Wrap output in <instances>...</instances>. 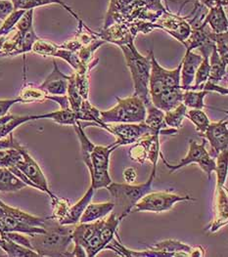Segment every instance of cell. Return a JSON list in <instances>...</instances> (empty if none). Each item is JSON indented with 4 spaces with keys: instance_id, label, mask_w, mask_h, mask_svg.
I'll return each mask as SVG.
<instances>
[{
    "instance_id": "1",
    "label": "cell",
    "mask_w": 228,
    "mask_h": 257,
    "mask_svg": "<svg viewBox=\"0 0 228 257\" xmlns=\"http://www.w3.org/2000/svg\"><path fill=\"white\" fill-rule=\"evenodd\" d=\"M164 0H110L103 29L114 24L130 27L134 37L139 33L147 35L148 25L169 11Z\"/></svg>"
},
{
    "instance_id": "2",
    "label": "cell",
    "mask_w": 228,
    "mask_h": 257,
    "mask_svg": "<svg viewBox=\"0 0 228 257\" xmlns=\"http://www.w3.org/2000/svg\"><path fill=\"white\" fill-rule=\"evenodd\" d=\"M44 233L28 235L32 245L39 256H71L69 246L73 243L74 225H62L47 217L44 220Z\"/></svg>"
},
{
    "instance_id": "3",
    "label": "cell",
    "mask_w": 228,
    "mask_h": 257,
    "mask_svg": "<svg viewBox=\"0 0 228 257\" xmlns=\"http://www.w3.org/2000/svg\"><path fill=\"white\" fill-rule=\"evenodd\" d=\"M127 66L133 77L134 95L138 96L147 106L151 103L149 94V78L151 73V56H143L138 52L134 41L121 45Z\"/></svg>"
},
{
    "instance_id": "4",
    "label": "cell",
    "mask_w": 228,
    "mask_h": 257,
    "mask_svg": "<svg viewBox=\"0 0 228 257\" xmlns=\"http://www.w3.org/2000/svg\"><path fill=\"white\" fill-rule=\"evenodd\" d=\"M157 166H153L152 172L148 180L143 184L112 183L106 187L111 197L114 199L115 213L122 221L133 210L135 204L146 194L152 191V184L156 176Z\"/></svg>"
},
{
    "instance_id": "5",
    "label": "cell",
    "mask_w": 228,
    "mask_h": 257,
    "mask_svg": "<svg viewBox=\"0 0 228 257\" xmlns=\"http://www.w3.org/2000/svg\"><path fill=\"white\" fill-rule=\"evenodd\" d=\"M118 104L114 108L100 110L104 123H137L143 122L146 116V106L136 95L127 98L116 97Z\"/></svg>"
},
{
    "instance_id": "6",
    "label": "cell",
    "mask_w": 228,
    "mask_h": 257,
    "mask_svg": "<svg viewBox=\"0 0 228 257\" xmlns=\"http://www.w3.org/2000/svg\"><path fill=\"white\" fill-rule=\"evenodd\" d=\"M118 148L116 143L106 147L94 145L88 156L81 159L90 173L91 187L94 190L106 188L113 182L109 174V162L111 154Z\"/></svg>"
},
{
    "instance_id": "7",
    "label": "cell",
    "mask_w": 228,
    "mask_h": 257,
    "mask_svg": "<svg viewBox=\"0 0 228 257\" xmlns=\"http://www.w3.org/2000/svg\"><path fill=\"white\" fill-rule=\"evenodd\" d=\"M151 56V73L149 78V94L150 97L156 96L166 89L181 88L180 83V70L181 63L176 69H164L155 58L153 50H150Z\"/></svg>"
},
{
    "instance_id": "8",
    "label": "cell",
    "mask_w": 228,
    "mask_h": 257,
    "mask_svg": "<svg viewBox=\"0 0 228 257\" xmlns=\"http://www.w3.org/2000/svg\"><path fill=\"white\" fill-rule=\"evenodd\" d=\"M183 201H196L190 196H180L169 192H150L146 194L133 207V212L150 211L161 213L169 211L175 203Z\"/></svg>"
},
{
    "instance_id": "9",
    "label": "cell",
    "mask_w": 228,
    "mask_h": 257,
    "mask_svg": "<svg viewBox=\"0 0 228 257\" xmlns=\"http://www.w3.org/2000/svg\"><path fill=\"white\" fill-rule=\"evenodd\" d=\"M157 29L168 33L180 43H183L187 39V37H189L192 27L189 17H183L179 14H173L169 10L161 17L157 19L153 24L148 25L147 34Z\"/></svg>"
},
{
    "instance_id": "10",
    "label": "cell",
    "mask_w": 228,
    "mask_h": 257,
    "mask_svg": "<svg viewBox=\"0 0 228 257\" xmlns=\"http://www.w3.org/2000/svg\"><path fill=\"white\" fill-rule=\"evenodd\" d=\"M206 143H207V140L205 138L203 139L202 144H198L196 141L190 140L189 141V150H188L186 157L183 158L181 160V162L176 166H172L171 164L167 163L163 154H161L160 157L162 158L163 162L165 163L167 167L170 168L171 173L177 169L184 167V166L196 163L205 171V173L208 175V179L210 180L211 173L215 169V161L209 156L208 151L206 150Z\"/></svg>"
},
{
    "instance_id": "11",
    "label": "cell",
    "mask_w": 228,
    "mask_h": 257,
    "mask_svg": "<svg viewBox=\"0 0 228 257\" xmlns=\"http://www.w3.org/2000/svg\"><path fill=\"white\" fill-rule=\"evenodd\" d=\"M109 133L117 138L116 144L121 146L131 145L148 135H160L159 132L148 126L144 121L137 123H109Z\"/></svg>"
},
{
    "instance_id": "12",
    "label": "cell",
    "mask_w": 228,
    "mask_h": 257,
    "mask_svg": "<svg viewBox=\"0 0 228 257\" xmlns=\"http://www.w3.org/2000/svg\"><path fill=\"white\" fill-rule=\"evenodd\" d=\"M17 150H19L20 153L22 154V160L19 161L15 166L21 172L24 173L25 176H27V178L30 181L36 184L40 191L46 193L51 199L54 198L55 195L49 190L47 179L44 173L42 172L40 166H38V163L32 158L29 152L21 144Z\"/></svg>"
},
{
    "instance_id": "13",
    "label": "cell",
    "mask_w": 228,
    "mask_h": 257,
    "mask_svg": "<svg viewBox=\"0 0 228 257\" xmlns=\"http://www.w3.org/2000/svg\"><path fill=\"white\" fill-rule=\"evenodd\" d=\"M200 136L209 142L211 147V156L216 157L220 152L227 150V119L209 122L208 128L203 134H200Z\"/></svg>"
},
{
    "instance_id": "14",
    "label": "cell",
    "mask_w": 228,
    "mask_h": 257,
    "mask_svg": "<svg viewBox=\"0 0 228 257\" xmlns=\"http://www.w3.org/2000/svg\"><path fill=\"white\" fill-rule=\"evenodd\" d=\"M228 222L227 191L224 187H215L214 199V218L208 230L211 233L218 231Z\"/></svg>"
},
{
    "instance_id": "15",
    "label": "cell",
    "mask_w": 228,
    "mask_h": 257,
    "mask_svg": "<svg viewBox=\"0 0 228 257\" xmlns=\"http://www.w3.org/2000/svg\"><path fill=\"white\" fill-rule=\"evenodd\" d=\"M54 69L46 79L39 85L47 95H66L70 75L63 74L58 68L56 61H53Z\"/></svg>"
},
{
    "instance_id": "16",
    "label": "cell",
    "mask_w": 228,
    "mask_h": 257,
    "mask_svg": "<svg viewBox=\"0 0 228 257\" xmlns=\"http://www.w3.org/2000/svg\"><path fill=\"white\" fill-rule=\"evenodd\" d=\"M97 35L105 42L113 43L119 47L131 41H134L136 37L132 34L129 26L123 24H114L106 29H101Z\"/></svg>"
},
{
    "instance_id": "17",
    "label": "cell",
    "mask_w": 228,
    "mask_h": 257,
    "mask_svg": "<svg viewBox=\"0 0 228 257\" xmlns=\"http://www.w3.org/2000/svg\"><path fill=\"white\" fill-rule=\"evenodd\" d=\"M203 60L201 54H197L193 51H186L185 55L181 61L180 70V83L181 88L185 90L194 82L196 72Z\"/></svg>"
},
{
    "instance_id": "18",
    "label": "cell",
    "mask_w": 228,
    "mask_h": 257,
    "mask_svg": "<svg viewBox=\"0 0 228 257\" xmlns=\"http://www.w3.org/2000/svg\"><path fill=\"white\" fill-rule=\"evenodd\" d=\"M183 91L182 88L166 89L156 96L150 97V100L155 107L166 112L182 103Z\"/></svg>"
},
{
    "instance_id": "19",
    "label": "cell",
    "mask_w": 228,
    "mask_h": 257,
    "mask_svg": "<svg viewBox=\"0 0 228 257\" xmlns=\"http://www.w3.org/2000/svg\"><path fill=\"white\" fill-rule=\"evenodd\" d=\"M104 219L105 217L93 222H87V223L78 222V224L77 223L75 224L72 232L73 242L76 245H80L84 248L87 241L101 229L104 223Z\"/></svg>"
},
{
    "instance_id": "20",
    "label": "cell",
    "mask_w": 228,
    "mask_h": 257,
    "mask_svg": "<svg viewBox=\"0 0 228 257\" xmlns=\"http://www.w3.org/2000/svg\"><path fill=\"white\" fill-rule=\"evenodd\" d=\"M144 122L160 133V135H175L177 133V129L168 128V125L165 122V111H163L157 107H155L152 103L146 106V116Z\"/></svg>"
},
{
    "instance_id": "21",
    "label": "cell",
    "mask_w": 228,
    "mask_h": 257,
    "mask_svg": "<svg viewBox=\"0 0 228 257\" xmlns=\"http://www.w3.org/2000/svg\"><path fill=\"white\" fill-rule=\"evenodd\" d=\"M207 24L214 34H221L228 32V20L223 6L216 5L209 8L208 13L202 20Z\"/></svg>"
},
{
    "instance_id": "22",
    "label": "cell",
    "mask_w": 228,
    "mask_h": 257,
    "mask_svg": "<svg viewBox=\"0 0 228 257\" xmlns=\"http://www.w3.org/2000/svg\"><path fill=\"white\" fill-rule=\"evenodd\" d=\"M105 249H111L115 251L120 256L129 257H173L171 253H167L164 251H158L153 249H147V250H133L129 249L125 245L122 244L120 239H118L113 238L112 240L106 245Z\"/></svg>"
},
{
    "instance_id": "23",
    "label": "cell",
    "mask_w": 228,
    "mask_h": 257,
    "mask_svg": "<svg viewBox=\"0 0 228 257\" xmlns=\"http://www.w3.org/2000/svg\"><path fill=\"white\" fill-rule=\"evenodd\" d=\"M94 191L95 190L90 186V188L87 190V192L84 194V196L78 202H76L74 205L70 206L66 216L63 218V220L60 222V224H62V225H75L76 223H78L84 209L92 201Z\"/></svg>"
},
{
    "instance_id": "24",
    "label": "cell",
    "mask_w": 228,
    "mask_h": 257,
    "mask_svg": "<svg viewBox=\"0 0 228 257\" xmlns=\"http://www.w3.org/2000/svg\"><path fill=\"white\" fill-rule=\"evenodd\" d=\"M150 249L171 253L173 257L191 256L194 247L176 239H166L149 246Z\"/></svg>"
},
{
    "instance_id": "25",
    "label": "cell",
    "mask_w": 228,
    "mask_h": 257,
    "mask_svg": "<svg viewBox=\"0 0 228 257\" xmlns=\"http://www.w3.org/2000/svg\"><path fill=\"white\" fill-rule=\"evenodd\" d=\"M0 217H12L17 220L29 224L35 227H42L44 225L45 218H41L38 216L31 215L25 211L20 210L19 208H15L7 205L6 203L0 200Z\"/></svg>"
},
{
    "instance_id": "26",
    "label": "cell",
    "mask_w": 228,
    "mask_h": 257,
    "mask_svg": "<svg viewBox=\"0 0 228 257\" xmlns=\"http://www.w3.org/2000/svg\"><path fill=\"white\" fill-rule=\"evenodd\" d=\"M114 202H100V203H89L84 209L80 216V223H87L99 220L106 217L110 212L114 210Z\"/></svg>"
},
{
    "instance_id": "27",
    "label": "cell",
    "mask_w": 228,
    "mask_h": 257,
    "mask_svg": "<svg viewBox=\"0 0 228 257\" xmlns=\"http://www.w3.org/2000/svg\"><path fill=\"white\" fill-rule=\"evenodd\" d=\"M77 119L80 121H86V122H93L95 126L105 129L109 132V126L107 123H104L101 119L100 110L94 107L89 101L83 100L82 104L80 106V109L76 112Z\"/></svg>"
},
{
    "instance_id": "28",
    "label": "cell",
    "mask_w": 228,
    "mask_h": 257,
    "mask_svg": "<svg viewBox=\"0 0 228 257\" xmlns=\"http://www.w3.org/2000/svg\"><path fill=\"white\" fill-rule=\"evenodd\" d=\"M11 1L14 5L15 10H18V9L30 10V9H35L39 6H44V5H49V4H58V5H61L62 7H64L72 16H74L78 23L83 22L74 11V9H72L68 4H66L62 0H11Z\"/></svg>"
},
{
    "instance_id": "29",
    "label": "cell",
    "mask_w": 228,
    "mask_h": 257,
    "mask_svg": "<svg viewBox=\"0 0 228 257\" xmlns=\"http://www.w3.org/2000/svg\"><path fill=\"white\" fill-rule=\"evenodd\" d=\"M209 81L218 84L223 77L226 75L227 71V64L222 61L220 56L218 55L215 46L213 47L209 58Z\"/></svg>"
},
{
    "instance_id": "30",
    "label": "cell",
    "mask_w": 228,
    "mask_h": 257,
    "mask_svg": "<svg viewBox=\"0 0 228 257\" xmlns=\"http://www.w3.org/2000/svg\"><path fill=\"white\" fill-rule=\"evenodd\" d=\"M33 117H34V120L42 119V118L51 119L54 122L62 125H74L78 120L76 111H74L71 108L60 109L59 110H55L48 113L33 115Z\"/></svg>"
},
{
    "instance_id": "31",
    "label": "cell",
    "mask_w": 228,
    "mask_h": 257,
    "mask_svg": "<svg viewBox=\"0 0 228 257\" xmlns=\"http://www.w3.org/2000/svg\"><path fill=\"white\" fill-rule=\"evenodd\" d=\"M25 187H27V184L24 183L9 168L0 167V192H17Z\"/></svg>"
},
{
    "instance_id": "32",
    "label": "cell",
    "mask_w": 228,
    "mask_h": 257,
    "mask_svg": "<svg viewBox=\"0 0 228 257\" xmlns=\"http://www.w3.org/2000/svg\"><path fill=\"white\" fill-rule=\"evenodd\" d=\"M108 217L104 219V223L99 231V238L101 240V244L103 246V249H105L106 245L112 240L117 234V229L121 223L118 215L114 211L110 212Z\"/></svg>"
},
{
    "instance_id": "33",
    "label": "cell",
    "mask_w": 228,
    "mask_h": 257,
    "mask_svg": "<svg viewBox=\"0 0 228 257\" xmlns=\"http://www.w3.org/2000/svg\"><path fill=\"white\" fill-rule=\"evenodd\" d=\"M54 57H58L64 61H66L75 71L76 74H89L91 68L87 65H85L77 55L76 52H73L70 50L59 48L55 53Z\"/></svg>"
},
{
    "instance_id": "34",
    "label": "cell",
    "mask_w": 228,
    "mask_h": 257,
    "mask_svg": "<svg viewBox=\"0 0 228 257\" xmlns=\"http://www.w3.org/2000/svg\"><path fill=\"white\" fill-rule=\"evenodd\" d=\"M209 93L204 89H186L183 91L182 103L187 107V109L203 110L206 108L204 98Z\"/></svg>"
},
{
    "instance_id": "35",
    "label": "cell",
    "mask_w": 228,
    "mask_h": 257,
    "mask_svg": "<svg viewBox=\"0 0 228 257\" xmlns=\"http://www.w3.org/2000/svg\"><path fill=\"white\" fill-rule=\"evenodd\" d=\"M47 94L43 91L39 86L33 84H26L23 86L20 92L19 99L21 103H35L42 102L46 100Z\"/></svg>"
},
{
    "instance_id": "36",
    "label": "cell",
    "mask_w": 228,
    "mask_h": 257,
    "mask_svg": "<svg viewBox=\"0 0 228 257\" xmlns=\"http://www.w3.org/2000/svg\"><path fill=\"white\" fill-rule=\"evenodd\" d=\"M186 111H187V107L183 103H180L177 107H175L172 110L166 111L165 112L166 124L171 128H180L182 125V121L185 117Z\"/></svg>"
},
{
    "instance_id": "37",
    "label": "cell",
    "mask_w": 228,
    "mask_h": 257,
    "mask_svg": "<svg viewBox=\"0 0 228 257\" xmlns=\"http://www.w3.org/2000/svg\"><path fill=\"white\" fill-rule=\"evenodd\" d=\"M227 150L220 152L216 156L215 173H216V187H224L227 177L228 154Z\"/></svg>"
},
{
    "instance_id": "38",
    "label": "cell",
    "mask_w": 228,
    "mask_h": 257,
    "mask_svg": "<svg viewBox=\"0 0 228 257\" xmlns=\"http://www.w3.org/2000/svg\"><path fill=\"white\" fill-rule=\"evenodd\" d=\"M185 117H187L194 123L197 132H199V135L203 134L209 126V116L203 110H198V109L187 110Z\"/></svg>"
},
{
    "instance_id": "39",
    "label": "cell",
    "mask_w": 228,
    "mask_h": 257,
    "mask_svg": "<svg viewBox=\"0 0 228 257\" xmlns=\"http://www.w3.org/2000/svg\"><path fill=\"white\" fill-rule=\"evenodd\" d=\"M67 97L69 100V104L71 109L77 112L80 106L82 104V97L80 96L79 92L77 90V87L76 85V81H75V74H71L70 75V79H69V83H68V89H67Z\"/></svg>"
},
{
    "instance_id": "40",
    "label": "cell",
    "mask_w": 228,
    "mask_h": 257,
    "mask_svg": "<svg viewBox=\"0 0 228 257\" xmlns=\"http://www.w3.org/2000/svg\"><path fill=\"white\" fill-rule=\"evenodd\" d=\"M34 120L33 115H13V117L0 126V139L7 137L10 133H12L15 129L28 121Z\"/></svg>"
},
{
    "instance_id": "41",
    "label": "cell",
    "mask_w": 228,
    "mask_h": 257,
    "mask_svg": "<svg viewBox=\"0 0 228 257\" xmlns=\"http://www.w3.org/2000/svg\"><path fill=\"white\" fill-rule=\"evenodd\" d=\"M22 160V154L17 149L0 150V167L15 166Z\"/></svg>"
},
{
    "instance_id": "42",
    "label": "cell",
    "mask_w": 228,
    "mask_h": 257,
    "mask_svg": "<svg viewBox=\"0 0 228 257\" xmlns=\"http://www.w3.org/2000/svg\"><path fill=\"white\" fill-rule=\"evenodd\" d=\"M57 50L58 45L41 38H38L32 48L34 53L43 57H54Z\"/></svg>"
},
{
    "instance_id": "43",
    "label": "cell",
    "mask_w": 228,
    "mask_h": 257,
    "mask_svg": "<svg viewBox=\"0 0 228 257\" xmlns=\"http://www.w3.org/2000/svg\"><path fill=\"white\" fill-rule=\"evenodd\" d=\"M51 201H52V206H53V213L50 217L57 220L60 223L66 216L71 204L68 200L59 198L57 196L52 198Z\"/></svg>"
},
{
    "instance_id": "44",
    "label": "cell",
    "mask_w": 228,
    "mask_h": 257,
    "mask_svg": "<svg viewBox=\"0 0 228 257\" xmlns=\"http://www.w3.org/2000/svg\"><path fill=\"white\" fill-rule=\"evenodd\" d=\"M25 11L26 10H21V9L14 10L7 18L4 20L3 25L0 28V37H6L9 33H11L15 29L17 22L25 13Z\"/></svg>"
},
{
    "instance_id": "45",
    "label": "cell",
    "mask_w": 228,
    "mask_h": 257,
    "mask_svg": "<svg viewBox=\"0 0 228 257\" xmlns=\"http://www.w3.org/2000/svg\"><path fill=\"white\" fill-rule=\"evenodd\" d=\"M215 49L224 63H228V32L215 34L214 36Z\"/></svg>"
},
{
    "instance_id": "46",
    "label": "cell",
    "mask_w": 228,
    "mask_h": 257,
    "mask_svg": "<svg viewBox=\"0 0 228 257\" xmlns=\"http://www.w3.org/2000/svg\"><path fill=\"white\" fill-rule=\"evenodd\" d=\"M129 156L132 161L137 163V164H140V165H143L146 161H148L147 151L139 140L137 142H135V144L133 145V147L130 149Z\"/></svg>"
},
{
    "instance_id": "47",
    "label": "cell",
    "mask_w": 228,
    "mask_h": 257,
    "mask_svg": "<svg viewBox=\"0 0 228 257\" xmlns=\"http://www.w3.org/2000/svg\"><path fill=\"white\" fill-rule=\"evenodd\" d=\"M34 10L35 9L26 10L15 26V29L22 36H24L32 28H34Z\"/></svg>"
},
{
    "instance_id": "48",
    "label": "cell",
    "mask_w": 228,
    "mask_h": 257,
    "mask_svg": "<svg viewBox=\"0 0 228 257\" xmlns=\"http://www.w3.org/2000/svg\"><path fill=\"white\" fill-rule=\"evenodd\" d=\"M74 74H75V81H76L77 90L83 100H87L89 95V86H90L89 75L88 74H76V73H74Z\"/></svg>"
},
{
    "instance_id": "49",
    "label": "cell",
    "mask_w": 228,
    "mask_h": 257,
    "mask_svg": "<svg viewBox=\"0 0 228 257\" xmlns=\"http://www.w3.org/2000/svg\"><path fill=\"white\" fill-rule=\"evenodd\" d=\"M14 5L11 0H0V19L5 20L13 11Z\"/></svg>"
},
{
    "instance_id": "50",
    "label": "cell",
    "mask_w": 228,
    "mask_h": 257,
    "mask_svg": "<svg viewBox=\"0 0 228 257\" xmlns=\"http://www.w3.org/2000/svg\"><path fill=\"white\" fill-rule=\"evenodd\" d=\"M20 143L14 138L13 134L10 133L7 137L0 139V150L5 149H18Z\"/></svg>"
},
{
    "instance_id": "51",
    "label": "cell",
    "mask_w": 228,
    "mask_h": 257,
    "mask_svg": "<svg viewBox=\"0 0 228 257\" xmlns=\"http://www.w3.org/2000/svg\"><path fill=\"white\" fill-rule=\"evenodd\" d=\"M16 103H21L20 102L19 97L14 98V99H5V100H0V117L7 114L9 112V110L11 107L16 104Z\"/></svg>"
},
{
    "instance_id": "52",
    "label": "cell",
    "mask_w": 228,
    "mask_h": 257,
    "mask_svg": "<svg viewBox=\"0 0 228 257\" xmlns=\"http://www.w3.org/2000/svg\"><path fill=\"white\" fill-rule=\"evenodd\" d=\"M167 1V0H164ZM201 4L205 5L208 9L214 7L216 5H221V6H227L228 0H198Z\"/></svg>"
},
{
    "instance_id": "53",
    "label": "cell",
    "mask_w": 228,
    "mask_h": 257,
    "mask_svg": "<svg viewBox=\"0 0 228 257\" xmlns=\"http://www.w3.org/2000/svg\"><path fill=\"white\" fill-rule=\"evenodd\" d=\"M137 177V173L133 167H129L124 171V178L129 184H133Z\"/></svg>"
}]
</instances>
